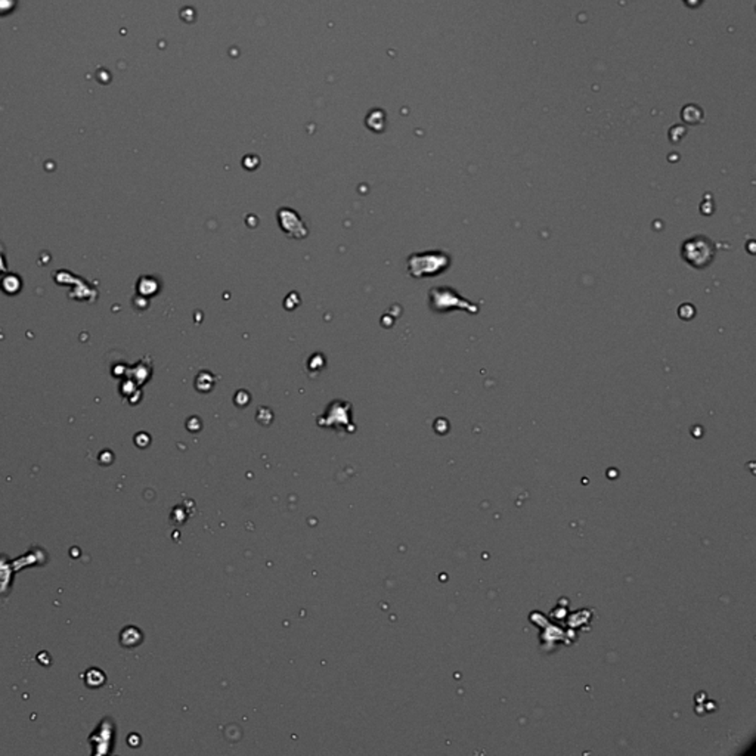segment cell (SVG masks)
Returning <instances> with one entry per match:
<instances>
[{
	"label": "cell",
	"mask_w": 756,
	"mask_h": 756,
	"mask_svg": "<svg viewBox=\"0 0 756 756\" xmlns=\"http://www.w3.org/2000/svg\"><path fill=\"white\" fill-rule=\"evenodd\" d=\"M715 250H713L712 241L705 237H696L693 239L686 241V244L682 246V257H684L691 266L695 268H705L708 266Z\"/></svg>",
	"instance_id": "6da1fadb"
},
{
	"label": "cell",
	"mask_w": 756,
	"mask_h": 756,
	"mask_svg": "<svg viewBox=\"0 0 756 756\" xmlns=\"http://www.w3.org/2000/svg\"><path fill=\"white\" fill-rule=\"evenodd\" d=\"M114 731H115V724L110 718H103L98 724V727L92 731L89 737L93 756L108 755L111 752L112 742H114Z\"/></svg>",
	"instance_id": "7a4b0ae2"
},
{
	"label": "cell",
	"mask_w": 756,
	"mask_h": 756,
	"mask_svg": "<svg viewBox=\"0 0 756 756\" xmlns=\"http://www.w3.org/2000/svg\"><path fill=\"white\" fill-rule=\"evenodd\" d=\"M45 561H46L45 551H41L40 548H31V551L24 554L23 557L14 560L12 566H14V570L18 572L21 569H24V567H30L33 564H43Z\"/></svg>",
	"instance_id": "3957f363"
},
{
	"label": "cell",
	"mask_w": 756,
	"mask_h": 756,
	"mask_svg": "<svg viewBox=\"0 0 756 756\" xmlns=\"http://www.w3.org/2000/svg\"><path fill=\"white\" fill-rule=\"evenodd\" d=\"M14 566L6 554H0V595H3L9 591L10 584H12L14 577Z\"/></svg>",
	"instance_id": "277c9868"
},
{
	"label": "cell",
	"mask_w": 756,
	"mask_h": 756,
	"mask_svg": "<svg viewBox=\"0 0 756 756\" xmlns=\"http://www.w3.org/2000/svg\"><path fill=\"white\" fill-rule=\"evenodd\" d=\"M83 679H85L86 686L89 688H99L103 686L105 682V675L103 672L98 668H90L85 672V675H83Z\"/></svg>",
	"instance_id": "5b68a950"
},
{
	"label": "cell",
	"mask_w": 756,
	"mask_h": 756,
	"mask_svg": "<svg viewBox=\"0 0 756 756\" xmlns=\"http://www.w3.org/2000/svg\"><path fill=\"white\" fill-rule=\"evenodd\" d=\"M703 2H705V0H682V3H684L688 8H691V9L699 8Z\"/></svg>",
	"instance_id": "8992f818"
}]
</instances>
